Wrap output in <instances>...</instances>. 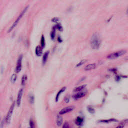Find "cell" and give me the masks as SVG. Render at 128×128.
Instances as JSON below:
<instances>
[{"instance_id": "1", "label": "cell", "mask_w": 128, "mask_h": 128, "mask_svg": "<svg viewBox=\"0 0 128 128\" xmlns=\"http://www.w3.org/2000/svg\"><path fill=\"white\" fill-rule=\"evenodd\" d=\"M91 47L93 49H98L100 45V40L99 36L97 34H94L90 40Z\"/></svg>"}, {"instance_id": "2", "label": "cell", "mask_w": 128, "mask_h": 128, "mask_svg": "<svg viewBox=\"0 0 128 128\" xmlns=\"http://www.w3.org/2000/svg\"><path fill=\"white\" fill-rule=\"evenodd\" d=\"M28 6H26L23 10L21 12V13L20 14V15L18 16L17 18L16 19V20L14 21V22L13 23V24L12 25V26L10 27V28L8 29V32H10L12 31V30L16 26V25L18 24V23L19 21L22 18V17L23 16L24 14L26 13V12L27 10L28 9Z\"/></svg>"}, {"instance_id": "3", "label": "cell", "mask_w": 128, "mask_h": 128, "mask_svg": "<svg viewBox=\"0 0 128 128\" xmlns=\"http://www.w3.org/2000/svg\"><path fill=\"white\" fill-rule=\"evenodd\" d=\"M14 104H15V102H14L11 105V106H10V109L8 111L7 115L6 116V118H5V121H6V122L7 124H9L10 122V120H11L12 116L13 110H14Z\"/></svg>"}, {"instance_id": "4", "label": "cell", "mask_w": 128, "mask_h": 128, "mask_svg": "<svg viewBox=\"0 0 128 128\" xmlns=\"http://www.w3.org/2000/svg\"><path fill=\"white\" fill-rule=\"evenodd\" d=\"M126 52V51L124 50H122L120 51H118L117 52H115L112 54H110V55L108 56V59H114L116 58H118L124 54H125Z\"/></svg>"}, {"instance_id": "5", "label": "cell", "mask_w": 128, "mask_h": 128, "mask_svg": "<svg viewBox=\"0 0 128 128\" xmlns=\"http://www.w3.org/2000/svg\"><path fill=\"white\" fill-rule=\"evenodd\" d=\"M22 56L20 55L18 60L16 66V71L17 73L19 72L22 69Z\"/></svg>"}, {"instance_id": "6", "label": "cell", "mask_w": 128, "mask_h": 128, "mask_svg": "<svg viewBox=\"0 0 128 128\" xmlns=\"http://www.w3.org/2000/svg\"><path fill=\"white\" fill-rule=\"evenodd\" d=\"M22 93H23V90L22 88L20 89L18 94V96L16 98V104L18 106H19L20 104L21 103V100H22Z\"/></svg>"}, {"instance_id": "7", "label": "cell", "mask_w": 128, "mask_h": 128, "mask_svg": "<svg viewBox=\"0 0 128 128\" xmlns=\"http://www.w3.org/2000/svg\"><path fill=\"white\" fill-rule=\"evenodd\" d=\"M74 108V107L73 106H68L66 107H65L63 108L59 112L60 114H63L66 113H68V112H70V111L72 110Z\"/></svg>"}, {"instance_id": "8", "label": "cell", "mask_w": 128, "mask_h": 128, "mask_svg": "<svg viewBox=\"0 0 128 128\" xmlns=\"http://www.w3.org/2000/svg\"><path fill=\"white\" fill-rule=\"evenodd\" d=\"M96 66V64H88L86 65L84 69L85 70H93L94 68H95Z\"/></svg>"}, {"instance_id": "9", "label": "cell", "mask_w": 128, "mask_h": 128, "mask_svg": "<svg viewBox=\"0 0 128 128\" xmlns=\"http://www.w3.org/2000/svg\"><path fill=\"white\" fill-rule=\"evenodd\" d=\"M86 92H79L74 96V98L75 100H78V98H80L86 95Z\"/></svg>"}, {"instance_id": "10", "label": "cell", "mask_w": 128, "mask_h": 128, "mask_svg": "<svg viewBox=\"0 0 128 128\" xmlns=\"http://www.w3.org/2000/svg\"><path fill=\"white\" fill-rule=\"evenodd\" d=\"M36 54L38 56H40L42 55V48L40 46H38L36 48Z\"/></svg>"}, {"instance_id": "11", "label": "cell", "mask_w": 128, "mask_h": 128, "mask_svg": "<svg viewBox=\"0 0 128 128\" xmlns=\"http://www.w3.org/2000/svg\"><path fill=\"white\" fill-rule=\"evenodd\" d=\"M83 122H84V119L80 116L77 117L75 120V123L78 126H81Z\"/></svg>"}, {"instance_id": "12", "label": "cell", "mask_w": 128, "mask_h": 128, "mask_svg": "<svg viewBox=\"0 0 128 128\" xmlns=\"http://www.w3.org/2000/svg\"><path fill=\"white\" fill-rule=\"evenodd\" d=\"M66 87H63L58 92V94H57L56 96V102H58V101L59 96H60L61 94L62 93L66 90Z\"/></svg>"}, {"instance_id": "13", "label": "cell", "mask_w": 128, "mask_h": 128, "mask_svg": "<svg viewBox=\"0 0 128 128\" xmlns=\"http://www.w3.org/2000/svg\"><path fill=\"white\" fill-rule=\"evenodd\" d=\"M62 123V117L58 115L56 118V124L58 126H60Z\"/></svg>"}, {"instance_id": "14", "label": "cell", "mask_w": 128, "mask_h": 128, "mask_svg": "<svg viewBox=\"0 0 128 128\" xmlns=\"http://www.w3.org/2000/svg\"><path fill=\"white\" fill-rule=\"evenodd\" d=\"M48 53L49 52L48 51H46V52L42 56V63L43 64H44L46 63V62L48 58Z\"/></svg>"}, {"instance_id": "15", "label": "cell", "mask_w": 128, "mask_h": 128, "mask_svg": "<svg viewBox=\"0 0 128 128\" xmlns=\"http://www.w3.org/2000/svg\"><path fill=\"white\" fill-rule=\"evenodd\" d=\"M118 120L116 119H114V118H111V119H109V120H100L99 121V122H104V123H109L110 122H117Z\"/></svg>"}, {"instance_id": "16", "label": "cell", "mask_w": 128, "mask_h": 128, "mask_svg": "<svg viewBox=\"0 0 128 128\" xmlns=\"http://www.w3.org/2000/svg\"><path fill=\"white\" fill-rule=\"evenodd\" d=\"M86 85H82V86H78L76 88H74V92H80L81 90H82L83 89H84V88L86 87Z\"/></svg>"}, {"instance_id": "17", "label": "cell", "mask_w": 128, "mask_h": 128, "mask_svg": "<svg viewBox=\"0 0 128 128\" xmlns=\"http://www.w3.org/2000/svg\"><path fill=\"white\" fill-rule=\"evenodd\" d=\"M55 34H56V29H55V28H52V30L51 32V33H50V38H51V39L52 40H54V37H55Z\"/></svg>"}, {"instance_id": "18", "label": "cell", "mask_w": 128, "mask_h": 128, "mask_svg": "<svg viewBox=\"0 0 128 128\" xmlns=\"http://www.w3.org/2000/svg\"><path fill=\"white\" fill-rule=\"evenodd\" d=\"M27 80V76L26 74H24L23 75V76L22 78V82L21 84L22 85H24V84H26V81Z\"/></svg>"}, {"instance_id": "19", "label": "cell", "mask_w": 128, "mask_h": 128, "mask_svg": "<svg viewBox=\"0 0 128 128\" xmlns=\"http://www.w3.org/2000/svg\"><path fill=\"white\" fill-rule=\"evenodd\" d=\"M16 80V74H14L10 78V81H11L12 83V84L14 83Z\"/></svg>"}, {"instance_id": "20", "label": "cell", "mask_w": 128, "mask_h": 128, "mask_svg": "<svg viewBox=\"0 0 128 128\" xmlns=\"http://www.w3.org/2000/svg\"><path fill=\"white\" fill-rule=\"evenodd\" d=\"M40 42H41L40 44H41L42 48H43L45 46V40H44V37L43 35L42 36V38H41Z\"/></svg>"}, {"instance_id": "21", "label": "cell", "mask_w": 128, "mask_h": 128, "mask_svg": "<svg viewBox=\"0 0 128 128\" xmlns=\"http://www.w3.org/2000/svg\"><path fill=\"white\" fill-rule=\"evenodd\" d=\"M87 110L91 114H94V108L92 107L91 106H88Z\"/></svg>"}, {"instance_id": "22", "label": "cell", "mask_w": 128, "mask_h": 128, "mask_svg": "<svg viewBox=\"0 0 128 128\" xmlns=\"http://www.w3.org/2000/svg\"><path fill=\"white\" fill-rule=\"evenodd\" d=\"M86 62V60H82L76 66V67H78L80 66H81L82 65L84 64L85 63V62Z\"/></svg>"}, {"instance_id": "23", "label": "cell", "mask_w": 128, "mask_h": 128, "mask_svg": "<svg viewBox=\"0 0 128 128\" xmlns=\"http://www.w3.org/2000/svg\"><path fill=\"white\" fill-rule=\"evenodd\" d=\"M30 128H35L34 124L32 120H30Z\"/></svg>"}, {"instance_id": "24", "label": "cell", "mask_w": 128, "mask_h": 128, "mask_svg": "<svg viewBox=\"0 0 128 128\" xmlns=\"http://www.w3.org/2000/svg\"><path fill=\"white\" fill-rule=\"evenodd\" d=\"M62 128H70L67 122H66L64 123V124H63L62 126Z\"/></svg>"}, {"instance_id": "25", "label": "cell", "mask_w": 128, "mask_h": 128, "mask_svg": "<svg viewBox=\"0 0 128 128\" xmlns=\"http://www.w3.org/2000/svg\"><path fill=\"white\" fill-rule=\"evenodd\" d=\"M52 21L54 22H57L59 21V18H54L52 19Z\"/></svg>"}, {"instance_id": "26", "label": "cell", "mask_w": 128, "mask_h": 128, "mask_svg": "<svg viewBox=\"0 0 128 128\" xmlns=\"http://www.w3.org/2000/svg\"><path fill=\"white\" fill-rule=\"evenodd\" d=\"M64 101L66 103H68L70 101V96H66L65 98H64Z\"/></svg>"}, {"instance_id": "27", "label": "cell", "mask_w": 128, "mask_h": 128, "mask_svg": "<svg viewBox=\"0 0 128 128\" xmlns=\"http://www.w3.org/2000/svg\"><path fill=\"white\" fill-rule=\"evenodd\" d=\"M30 102L32 103V104H33L34 103V97L33 96H30Z\"/></svg>"}, {"instance_id": "28", "label": "cell", "mask_w": 128, "mask_h": 128, "mask_svg": "<svg viewBox=\"0 0 128 128\" xmlns=\"http://www.w3.org/2000/svg\"><path fill=\"white\" fill-rule=\"evenodd\" d=\"M56 28L59 30H62V26L60 25V24H57L56 25Z\"/></svg>"}, {"instance_id": "29", "label": "cell", "mask_w": 128, "mask_h": 128, "mask_svg": "<svg viewBox=\"0 0 128 128\" xmlns=\"http://www.w3.org/2000/svg\"><path fill=\"white\" fill-rule=\"evenodd\" d=\"M4 124V120H3V121H2V122H1V124H0V128H3Z\"/></svg>"}, {"instance_id": "30", "label": "cell", "mask_w": 128, "mask_h": 128, "mask_svg": "<svg viewBox=\"0 0 128 128\" xmlns=\"http://www.w3.org/2000/svg\"><path fill=\"white\" fill-rule=\"evenodd\" d=\"M123 126H122V125H121V124H120L116 128H123Z\"/></svg>"}, {"instance_id": "31", "label": "cell", "mask_w": 128, "mask_h": 128, "mask_svg": "<svg viewBox=\"0 0 128 128\" xmlns=\"http://www.w3.org/2000/svg\"><path fill=\"white\" fill-rule=\"evenodd\" d=\"M120 79V76H116V80H119Z\"/></svg>"}, {"instance_id": "32", "label": "cell", "mask_w": 128, "mask_h": 128, "mask_svg": "<svg viewBox=\"0 0 128 128\" xmlns=\"http://www.w3.org/2000/svg\"></svg>"}, {"instance_id": "33", "label": "cell", "mask_w": 128, "mask_h": 128, "mask_svg": "<svg viewBox=\"0 0 128 128\" xmlns=\"http://www.w3.org/2000/svg\"></svg>"}]
</instances>
